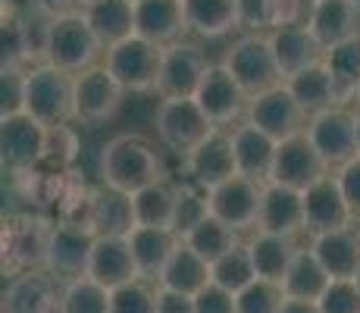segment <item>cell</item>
<instances>
[{"label": "cell", "mask_w": 360, "mask_h": 313, "mask_svg": "<svg viewBox=\"0 0 360 313\" xmlns=\"http://www.w3.org/2000/svg\"><path fill=\"white\" fill-rule=\"evenodd\" d=\"M101 182L113 191L135 194L154 182H163L160 157L144 138L116 135L101 151Z\"/></svg>", "instance_id": "obj_1"}, {"label": "cell", "mask_w": 360, "mask_h": 313, "mask_svg": "<svg viewBox=\"0 0 360 313\" xmlns=\"http://www.w3.org/2000/svg\"><path fill=\"white\" fill-rule=\"evenodd\" d=\"M101 53L107 47L88 25L85 13H72V16H60L47 23V41H44V63L63 69L69 75H82L94 69Z\"/></svg>", "instance_id": "obj_2"}, {"label": "cell", "mask_w": 360, "mask_h": 313, "mask_svg": "<svg viewBox=\"0 0 360 313\" xmlns=\"http://www.w3.org/2000/svg\"><path fill=\"white\" fill-rule=\"evenodd\" d=\"M25 113L47 129L75 120V75L38 63L25 75Z\"/></svg>", "instance_id": "obj_3"}, {"label": "cell", "mask_w": 360, "mask_h": 313, "mask_svg": "<svg viewBox=\"0 0 360 313\" xmlns=\"http://www.w3.org/2000/svg\"><path fill=\"white\" fill-rule=\"evenodd\" d=\"M223 66L235 75V82L245 88L248 97L266 94L285 82L266 34H245V38H238L229 51H226Z\"/></svg>", "instance_id": "obj_4"}, {"label": "cell", "mask_w": 360, "mask_h": 313, "mask_svg": "<svg viewBox=\"0 0 360 313\" xmlns=\"http://www.w3.org/2000/svg\"><path fill=\"white\" fill-rule=\"evenodd\" d=\"M154 122H157V138L182 157H188L213 132L210 120H207V113L200 110L195 97H163Z\"/></svg>", "instance_id": "obj_5"}, {"label": "cell", "mask_w": 360, "mask_h": 313, "mask_svg": "<svg viewBox=\"0 0 360 313\" xmlns=\"http://www.w3.org/2000/svg\"><path fill=\"white\" fill-rule=\"evenodd\" d=\"M160 63H163V47L150 44V41L131 34L129 41L110 47L103 66L110 69L116 82L126 91H157V79H160Z\"/></svg>", "instance_id": "obj_6"}, {"label": "cell", "mask_w": 360, "mask_h": 313, "mask_svg": "<svg viewBox=\"0 0 360 313\" xmlns=\"http://www.w3.org/2000/svg\"><path fill=\"white\" fill-rule=\"evenodd\" d=\"M53 226L38 217H16L4 226V269L10 276L47 267Z\"/></svg>", "instance_id": "obj_7"}, {"label": "cell", "mask_w": 360, "mask_h": 313, "mask_svg": "<svg viewBox=\"0 0 360 313\" xmlns=\"http://www.w3.org/2000/svg\"><path fill=\"white\" fill-rule=\"evenodd\" d=\"M304 135L310 138V144L316 148V154L323 157L329 170L332 166L338 170V166L357 157V113L345 107H332L326 113L310 116Z\"/></svg>", "instance_id": "obj_8"}, {"label": "cell", "mask_w": 360, "mask_h": 313, "mask_svg": "<svg viewBox=\"0 0 360 313\" xmlns=\"http://www.w3.org/2000/svg\"><path fill=\"white\" fill-rule=\"evenodd\" d=\"M94 241H98V235H94L85 222H60V226H53L44 269L60 285L88 276V263H91Z\"/></svg>", "instance_id": "obj_9"}, {"label": "cell", "mask_w": 360, "mask_h": 313, "mask_svg": "<svg viewBox=\"0 0 360 313\" xmlns=\"http://www.w3.org/2000/svg\"><path fill=\"white\" fill-rule=\"evenodd\" d=\"M195 101L200 103V110L207 113L213 129H223V125L248 120V107H251V97L245 94V88L235 82V75L223 63H210Z\"/></svg>", "instance_id": "obj_10"}, {"label": "cell", "mask_w": 360, "mask_h": 313, "mask_svg": "<svg viewBox=\"0 0 360 313\" xmlns=\"http://www.w3.org/2000/svg\"><path fill=\"white\" fill-rule=\"evenodd\" d=\"M0 157L13 172H29L47 157V125L29 113L0 120Z\"/></svg>", "instance_id": "obj_11"}, {"label": "cell", "mask_w": 360, "mask_h": 313, "mask_svg": "<svg viewBox=\"0 0 360 313\" xmlns=\"http://www.w3.org/2000/svg\"><path fill=\"white\" fill-rule=\"evenodd\" d=\"M207 200H210V217L226 222L232 232H248L260 222L263 185L251 182L245 176H232L229 182L207 191Z\"/></svg>", "instance_id": "obj_12"}, {"label": "cell", "mask_w": 360, "mask_h": 313, "mask_svg": "<svg viewBox=\"0 0 360 313\" xmlns=\"http://www.w3.org/2000/svg\"><path fill=\"white\" fill-rule=\"evenodd\" d=\"M126 88L110 75L107 66H94L88 72L75 75V122L98 125L116 116L122 107Z\"/></svg>", "instance_id": "obj_13"}, {"label": "cell", "mask_w": 360, "mask_h": 313, "mask_svg": "<svg viewBox=\"0 0 360 313\" xmlns=\"http://www.w3.org/2000/svg\"><path fill=\"white\" fill-rule=\"evenodd\" d=\"M329 176V166L323 163V157L316 154V148L310 144V138L295 135L279 141L276 148V163H273V185H285L295 191H307L310 185H316L320 179Z\"/></svg>", "instance_id": "obj_14"}, {"label": "cell", "mask_w": 360, "mask_h": 313, "mask_svg": "<svg viewBox=\"0 0 360 313\" xmlns=\"http://www.w3.org/2000/svg\"><path fill=\"white\" fill-rule=\"evenodd\" d=\"M251 125H257L260 132H266L276 141H285V138H295L307 129V113L297 107V101L292 97V91L282 82L279 88L266 94L251 97V107H248V120Z\"/></svg>", "instance_id": "obj_15"}, {"label": "cell", "mask_w": 360, "mask_h": 313, "mask_svg": "<svg viewBox=\"0 0 360 313\" xmlns=\"http://www.w3.org/2000/svg\"><path fill=\"white\" fill-rule=\"evenodd\" d=\"M207 69H210V63L198 44L176 41V44L163 47L157 91H160V97H195Z\"/></svg>", "instance_id": "obj_16"}, {"label": "cell", "mask_w": 360, "mask_h": 313, "mask_svg": "<svg viewBox=\"0 0 360 313\" xmlns=\"http://www.w3.org/2000/svg\"><path fill=\"white\" fill-rule=\"evenodd\" d=\"M348 226H354V217H351V207L345 200L335 176L320 179L316 185H310L304 191V232L310 238L335 232V229H348Z\"/></svg>", "instance_id": "obj_17"}, {"label": "cell", "mask_w": 360, "mask_h": 313, "mask_svg": "<svg viewBox=\"0 0 360 313\" xmlns=\"http://www.w3.org/2000/svg\"><path fill=\"white\" fill-rule=\"evenodd\" d=\"M85 226L98 238H129L138 226L131 194H122V191L101 185L85 200Z\"/></svg>", "instance_id": "obj_18"}, {"label": "cell", "mask_w": 360, "mask_h": 313, "mask_svg": "<svg viewBox=\"0 0 360 313\" xmlns=\"http://www.w3.org/2000/svg\"><path fill=\"white\" fill-rule=\"evenodd\" d=\"M188 172L195 179L198 188L213 191L217 185L229 182L232 176H238V166H235V151H232V135H226L223 129H213L204 141L185 157Z\"/></svg>", "instance_id": "obj_19"}, {"label": "cell", "mask_w": 360, "mask_h": 313, "mask_svg": "<svg viewBox=\"0 0 360 313\" xmlns=\"http://www.w3.org/2000/svg\"><path fill=\"white\" fill-rule=\"evenodd\" d=\"M60 291L47 269H29V273L10 276L4 291V313H60Z\"/></svg>", "instance_id": "obj_20"}, {"label": "cell", "mask_w": 360, "mask_h": 313, "mask_svg": "<svg viewBox=\"0 0 360 313\" xmlns=\"http://www.w3.org/2000/svg\"><path fill=\"white\" fill-rule=\"evenodd\" d=\"M276 148H279V141L251 122H241L232 129V151H235L238 176L251 179L257 185H269V179H273Z\"/></svg>", "instance_id": "obj_21"}, {"label": "cell", "mask_w": 360, "mask_h": 313, "mask_svg": "<svg viewBox=\"0 0 360 313\" xmlns=\"http://www.w3.org/2000/svg\"><path fill=\"white\" fill-rule=\"evenodd\" d=\"M188 32L182 0H138L135 4V34L157 47H169Z\"/></svg>", "instance_id": "obj_22"}, {"label": "cell", "mask_w": 360, "mask_h": 313, "mask_svg": "<svg viewBox=\"0 0 360 313\" xmlns=\"http://www.w3.org/2000/svg\"><path fill=\"white\" fill-rule=\"evenodd\" d=\"M257 232L285 235V238H295L297 232H304V191L273 182L263 185Z\"/></svg>", "instance_id": "obj_23"}, {"label": "cell", "mask_w": 360, "mask_h": 313, "mask_svg": "<svg viewBox=\"0 0 360 313\" xmlns=\"http://www.w3.org/2000/svg\"><path fill=\"white\" fill-rule=\"evenodd\" d=\"M88 279L101 282L103 288L116 291L122 285L141 279L131 257L129 238H98L91 250V263H88Z\"/></svg>", "instance_id": "obj_24"}, {"label": "cell", "mask_w": 360, "mask_h": 313, "mask_svg": "<svg viewBox=\"0 0 360 313\" xmlns=\"http://www.w3.org/2000/svg\"><path fill=\"white\" fill-rule=\"evenodd\" d=\"M310 250L323 263V269L332 279H354L360 269V232L357 226L335 229L326 235H314Z\"/></svg>", "instance_id": "obj_25"}, {"label": "cell", "mask_w": 360, "mask_h": 313, "mask_svg": "<svg viewBox=\"0 0 360 313\" xmlns=\"http://www.w3.org/2000/svg\"><path fill=\"white\" fill-rule=\"evenodd\" d=\"M285 88L292 91L297 107L307 113V120L342 103V91H338V85H335V79H332V72L326 69V63H314V66L288 75Z\"/></svg>", "instance_id": "obj_26"}, {"label": "cell", "mask_w": 360, "mask_h": 313, "mask_svg": "<svg viewBox=\"0 0 360 313\" xmlns=\"http://www.w3.org/2000/svg\"><path fill=\"white\" fill-rule=\"evenodd\" d=\"M266 38L273 44V53L279 60V69L285 79L314 66V63H323V57H326V51L320 47V41L314 38V32L307 25H279Z\"/></svg>", "instance_id": "obj_27"}, {"label": "cell", "mask_w": 360, "mask_h": 313, "mask_svg": "<svg viewBox=\"0 0 360 313\" xmlns=\"http://www.w3.org/2000/svg\"><path fill=\"white\" fill-rule=\"evenodd\" d=\"M357 25H360V6H354L351 0H314L307 29L314 32V38L320 41L323 51L360 34Z\"/></svg>", "instance_id": "obj_28"}, {"label": "cell", "mask_w": 360, "mask_h": 313, "mask_svg": "<svg viewBox=\"0 0 360 313\" xmlns=\"http://www.w3.org/2000/svg\"><path fill=\"white\" fill-rule=\"evenodd\" d=\"M82 13L107 51L135 34V4L131 0H88Z\"/></svg>", "instance_id": "obj_29"}, {"label": "cell", "mask_w": 360, "mask_h": 313, "mask_svg": "<svg viewBox=\"0 0 360 313\" xmlns=\"http://www.w3.org/2000/svg\"><path fill=\"white\" fill-rule=\"evenodd\" d=\"M210 282H213L210 263L200 260L195 250H191L182 238H179V245H176V250H172L169 263H166V269L160 273V279H157V288L179 291V295L195 298V295H200V291H204Z\"/></svg>", "instance_id": "obj_30"}, {"label": "cell", "mask_w": 360, "mask_h": 313, "mask_svg": "<svg viewBox=\"0 0 360 313\" xmlns=\"http://www.w3.org/2000/svg\"><path fill=\"white\" fill-rule=\"evenodd\" d=\"M176 245H179V235L176 232L135 226V232L129 235V248H131V257H135L138 276H141V279H148V282L160 279V273L166 269V263H169Z\"/></svg>", "instance_id": "obj_31"}, {"label": "cell", "mask_w": 360, "mask_h": 313, "mask_svg": "<svg viewBox=\"0 0 360 313\" xmlns=\"http://www.w3.org/2000/svg\"><path fill=\"white\" fill-rule=\"evenodd\" d=\"M332 285V276L323 269V263L314 257L310 248H301L295 257V263L288 267L285 279H282V291H285L288 301H310L316 304L326 288Z\"/></svg>", "instance_id": "obj_32"}, {"label": "cell", "mask_w": 360, "mask_h": 313, "mask_svg": "<svg viewBox=\"0 0 360 313\" xmlns=\"http://www.w3.org/2000/svg\"><path fill=\"white\" fill-rule=\"evenodd\" d=\"M251 248V260L254 269H257V279H269V282H279L285 279L288 267L295 263L297 248L295 238H285V235H269V232H257V238L248 241Z\"/></svg>", "instance_id": "obj_33"}, {"label": "cell", "mask_w": 360, "mask_h": 313, "mask_svg": "<svg viewBox=\"0 0 360 313\" xmlns=\"http://www.w3.org/2000/svg\"><path fill=\"white\" fill-rule=\"evenodd\" d=\"M176 198H179V188H172L169 182H154V185L141 188V191H135L131 194L135 222L144 229H166V232H172Z\"/></svg>", "instance_id": "obj_34"}, {"label": "cell", "mask_w": 360, "mask_h": 313, "mask_svg": "<svg viewBox=\"0 0 360 313\" xmlns=\"http://www.w3.org/2000/svg\"><path fill=\"white\" fill-rule=\"evenodd\" d=\"M182 6L188 32L200 38H223L232 29H238L235 0H182Z\"/></svg>", "instance_id": "obj_35"}, {"label": "cell", "mask_w": 360, "mask_h": 313, "mask_svg": "<svg viewBox=\"0 0 360 313\" xmlns=\"http://www.w3.org/2000/svg\"><path fill=\"white\" fill-rule=\"evenodd\" d=\"M185 245H188L195 254L200 257V260H207L213 267L217 260H223L226 254H229L232 248H238L241 241H238V232H232L226 222H219L217 217H210V219H204L200 226L195 229V232L188 235V238H182Z\"/></svg>", "instance_id": "obj_36"}, {"label": "cell", "mask_w": 360, "mask_h": 313, "mask_svg": "<svg viewBox=\"0 0 360 313\" xmlns=\"http://www.w3.org/2000/svg\"><path fill=\"white\" fill-rule=\"evenodd\" d=\"M323 63H326V69L332 72V79H335L338 91H342V101L345 97H354L357 85H360V34L329 47Z\"/></svg>", "instance_id": "obj_37"}, {"label": "cell", "mask_w": 360, "mask_h": 313, "mask_svg": "<svg viewBox=\"0 0 360 313\" xmlns=\"http://www.w3.org/2000/svg\"><path fill=\"white\" fill-rule=\"evenodd\" d=\"M210 276H213V285L232 291V295L245 291L251 282H257V269H254V260H251V248L248 245L232 248L223 260H217L210 267Z\"/></svg>", "instance_id": "obj_38"}, {"label": "cell", "mask_w": 360, "mask_h": 313, "mask_svg": "<svg viewBox=\"0 0 360 313\" xmlns=\"http://www.w3.org/2000/svg\"><path fill=\"white\" fill-rule=\"evenodd\" d=\"M60 313H110V288L88 276L66 282L60 291Z\"/></svg>", "instance_id": "obj_39"}, {"label": "cell", "mask_w": 360, "mask_h": 313, "mask_svg": "<svg viewBox=\"0 0 360 313\" xmlns=\"http://www.w3.org/2000/svg\"><path fill=\"white\" fill-rule=\"evenodd\" d=\"M204 219H210V200H207V191L204 188H179L172 232H176L179 238H188Z\"/></svg>", "instance_id": "obj_40"}, {"label": "cell", "mask_w": 360, "mask_h": 313, "mask_svg": "<svg viewBox=\"0 0 360 313\" xmlns=\"http://www.w3.org/2000/svg\"><path fill=\"white\" fill-rule=\"evenodd\" d=\"M282 304H285V291H282L279 282H269V279L251 282L245 291L235 295L238 313H279Z\"/></svg>", "instance_id": "obj_41"}, {"label": "cell", "mask_w": 360, "mask_h": 313, "mask_svg": "<svg viewBox=\"0 0 360 313\" xmlns=\"http://www.w3.org/2000/svg\"><path fill=\"white\" fill-rule=\"evenodd\" d=\"M110 313H157V288L148 279H135L110 291Z\"/></svg>", "instance_id": "obj_42"}, {"label": "cell", "mask_w": 360, "mask_h": 313, "mask_svg": "<svg viewBox=\"0 0 360 313\" xmlns=\"http://www.w3.org/2000/svg\"><path fill=\"white\" fill-rule=\"evenodd\" d=\"M235 16H238V29L248 34H263L276 29V16H279V0H235Z\"/></svg>", "instance_id": "obj_43"}, {"label": "cell", "mask_w": 360, "mask_h": 313, "mask_svg": "<svg viewBox=\"0 0 360 313\" xmlns=\"http://www.w3.org/2000/svg\"><path fill=\"white\" fill-rule=\"evenodd\" d=\"M25 75L29 72L22 66H4L0 72V120L25 113Z\"/></svg>", "instance_id": "obj_44"}, {"label": "cell", "mask_w": 360, "mask_h": 313, "mask_svg": "<svg viewBox=\"0 0 360 313\" xmlns=\"http://www.w3.org/2000/svg\"><path fill=\"white\" fill-rule=\"evenodd\" d=\"M320 313H360V288L354 279H332L326 295L316 301Z\"/></svg>", "instance_id": "obj_45"}, {"label": "cell", "mask_w": 360, "mask_h": 313, "mask_svg": "<svg viewBox=\"0 0 360 313\" xmlns=\"http://www.w3.org/2000/svg\"><path fill=\"white\" fill-rule=\"evenodd\" d=\"M79 157V135H75L69 125H57V129H47V157L57 166H69Z\"/></svg>", "instance_id": "obj_46"}, {"label": "cell", "mask_w": 360, "mask_h": 313, "mask_svg": "<svg viewBox=\"0 0 360 313\" xmlns=\"http://www.w3.org/2000/svg\"><path fill=\"white\" fill-rule=\"evenodd\" d=\"M335 179H338V188H342L345 200H348V207H351V217L357 222L360 219V157L348 160L345 166H338Z\"/></svg>", "instance_id": "obj_47"}, {"label": "cell", "mask_w": 360, "mask_h": 313, "mask_svg": "<svg viewBox=\"0 0 360 313\" xmlns=\"http://www.w3.org/2000/svg\"><path fill=\"white\" fill-rule=\"evenodd\" d=\"M195 313H238L235 295L210 282L200 295H195Z\"/></svg>", "instance_id": "obj_48"}, {"label": "cell", "mask_w": 360, "mask_h": 313, "mask_svg": "<svg viewBox=\"0 0 360 313\" xmlns=\"http://www.w3.org/2000/svg\"><path fill=\"white\" fill-rule=\"evenodd\" d=\"M88 0H32V6L41 13L44 19H60V16H72V13L85 10Z\"/></svg>", "instance_id": "obj_49"}, {"label": "cell", "mask_w": 360, "mask_h": 313, "mask_svg": "<svg viewBox=\"0 0 360 313\" xmlns=\"http://www.w3.org/2000/svg\"><path fill=\"white\" fill-rule=\"evenodd\" d=\"M157 313H195V298L157 288Z\"/></svg>", "instance_id": "obj_50"}, {"label": "cell", "mask_w": 360, "mask_h": 313, "mask_svg": "<svg viewBox=\"0 0 360 313\" xmlns=\"http://www.w3.org/2000/svg\"><path fill=\"white\" fill-rule=\"evenodd\" d=\"M279 313H320V307H316V304H310V301H288V298H285V304H282Z\"/></svg>", "instance_id": "obj_51"}, {"label": "cell", "mask_w": 360, "mask_h": 313, "mask_svg": "<svg viewBox=\"0 0 360 313\" xmlns=\"http://www.w3.org/2000/svg\"><path fill=\"white\" fill-rule=\"evenodd\" d=\"M357 157H360V113H357Z\"/></svg>", "instance_id": "obj_52"}, {"label": "cell", "mask_w": 360, "mask_h": 313, "mask_svg": "<svg viewBox=\"0 0 360 313\" xmlns=\"http://www.w3.org/2000/svg\"><path fill=\"white\" fill-rule=\"evenodd\" d=\"M354 101H357V107H360V85H357V91H354Z\"/></svg>", "instance_id": "obj_53"}, {"label": "cell", "mask_w": 360, "mask_h": 313, "mask_svg": "<svg viewBox=\"0 0 360 313\" xmlns=\"http://www.w3.org/2000/svg\"><path fill=\"white\" fill-rule=\"evenodd\" d=\"M354 282H357V288H360V269H357V276H354Z\"/></svg>", "instance_id": "obj_54"}, {"label": "cell", "mask_w": 360, "mask_h": 313, "mask_svg": "<svg viewBox=\"0 0 360 313\" xmlns=\"http://www.w3.org/2000/svg\"><path fill=\"white\" fill-rule=\"evenodd\" d=\"M351 4H354V6H360V0H351Z\"/></svg>", "instance_id": "obj_55"}, {"label": "cell", "mask_w": 360, "mask_h": 313, "mask_svg": "<svg viewBox=\"0 0 360 313\" xmlns=\"http://www.w3.org/2000/svg\"><path fill=\"white\" fill-rule=\"evenodd\" d=\"M357 232H360V219H357Z\"/></svg>", "instance_id": "obj_56"}, {"label": "cell", "mask_w": 360, "mask_h": 313, "mask_svg": "<svg viewBox=\"0 0 360 313\" xmlns=\"http://www.w3.org/2000/svg\"><path fill=\"white\" fill-rule=\"evenodd\" d=\"M131 4H138V0H131Z\"/></svg>", "instance_id": "obj_57"}]
</instances>
